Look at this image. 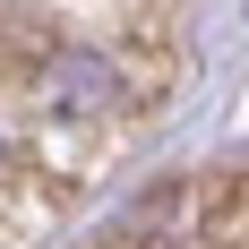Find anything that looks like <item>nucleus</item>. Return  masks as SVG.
<instances>
[{
	"label": "nucleus",
	"mask_w": 249,
	"mask_h": 249,
	"mask_svg": "<svg viewBox=\"0 0 249 249\" xmlns=\"http://www.w3.org/2000/svg\"><path fill=\"white\" fill-rule=\"evenodd\" d=\"M0 163H9V138H0Z\"/></svg>",
	"instance_id": "nucleus-2"
},
{
	"label": "nucleus",
	"mask_w": 249,
	"mask_h": 249,
	"mask_svg": "<svg viewBox=\"0 0 249 249\" xmlns=\"http://www.w3.org/2000/svg\"><path fill=\"white\" fill-rule=\"evenodd\" d=\"M43 95L52 112H112V103H129V69L103 43H60V60L43 69Z\"/></svg>",
	"instance_id": "nucleus-1"
}]
</instances>
